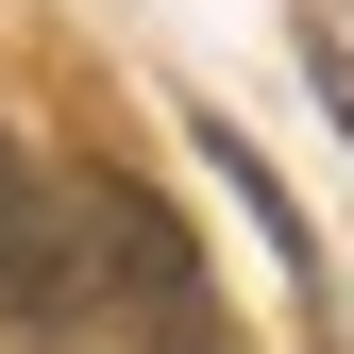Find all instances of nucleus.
Listing matches in <instances>:
<instances>
[{"mask_svg":"<svg viewBox=\"0 0 354 354\" xmlns=\"http://www.w3.org/2000/svg\"><path fill=\"white\" fill-rule=\"evenodd\" d=\"M51 203H68V270H84V304H136L152 337L203 321V253H186V219H169L152 186L84 169V186H51Z\"/></svg>","mask_w":354,"mask_h":354,"instance_id":"f257e3e1","label":"nucleus"},{"mask_svg":"<svg viewBox=\"0 0 354 354\" xmlns=\"http://www.w3.org/2000/svg\"><path fill=\"white\" fill-rule=\"evenodd\" d=\"M337 118H354V68H337Z\"/></svg>","mask_w":354,"mask_h":354,"instance_id":"20e7f679","label":"nucleus"},{"mask_svg":"<svg viewBox=\"0 0 354 354\" xmlns=\"http://www.w3.org/2000/svg\"><path fill=\"white\" fill-rule=\"evenodd\" d=\"M152 354H219V337H203V321H186V337H152Z\"/></svg>","mask_w":354,"mask_h":354,"instance_id":"7ed1b4c3","label":"nucleus"},{"mask_svg":"<svg viewBox=\"0 0 354 354\" xmlns=\"http://www.w3.org/2000/svg\"><path fill=\"white\" fill-rule=\"evenodd\" d=\"M0 321H17V337H68V321H84V270H68V203L17 169V136H0Z\"/></svg>","mask_w":354,"mask_h":354,"instance_id":"f03ea898","label":"nucleus"}]
</instances>
